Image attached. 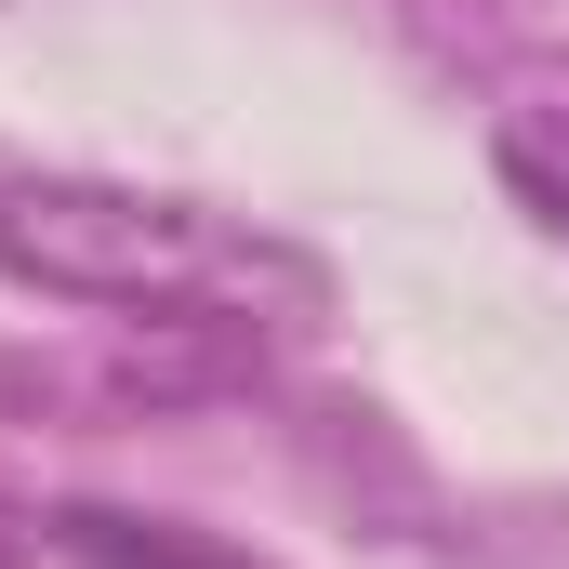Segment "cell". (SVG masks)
Instances as JSON below:
<instances>
[{
	"label": "cell",
	"instance_id": "obj_1",
	"mask_svg": "<svg viewBox=\"0 0 569 569\" xmlns=\"http://www.w3.org/2000/svg\"><path fill=\"white\" fill-rule=\"evenodd\" d=\"M0 266L53 305H107V318H305L318 266L252 239L239 212L107 186V172H13L0 186Z\"/></svg>",
	"mask_w": 569,
	"mask_h": 569
},
{
	"label": "cell",
	"instance_id": "obj_2",
	"mask_svg": "<svg viewBox=\"0 0 569 569\" xmlns=\"http://www.w3.org/2000/svg\"><path fill=\"white\" fill-rule=\"evenodd\" d=\"M490 172H503V199H517L530 226L569 239V120H503V133H490Z\"/></svg>",
	"mask_w": 569,
	"mask_h": 569
},
{
	"label": "cell",
	"instance_id": "obj_3",
	"mask_svg": "<svg viewBox=\"0 0 569 569\" xmlns=\"http://www.w3.org/2000/svg\"><path fill=\"white\" fill-rule=\"evenodd\" d=\"M0 569H27V517L13 503H0Z\"/></svg>",
	"mask_w": 569,
	"mask_h": 569
}]
</instances>
